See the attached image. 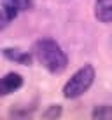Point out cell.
Returning <instances> with one entry per match:
<instances>
[{"mask_svg": "<svg viewBox=\"0 0 112 120\" xmlns=\"http://www.w3.org/2000/svg\"><path fill=\"white\" fill-rule=\"evenodd\" d=\"M33 56L51 73H61L68 66V57L63 49L51 38H40L33 45Z\"/></svg>", "mask_w": 112, "mask_h": 120, "instance_id": "obj_1", "label": "cell"}, {"mask_svg": "<svg viewBox=\"0 0 112 120\" xmlns=\"http://www.w3.org/2000/svg\"><path fill=\"white\" fill-rule=\"evenodd\" d=\"M95 82V68L91 64H84L79 68L63 87V96L67 99H77L88 90Z\"/></svg>", "mask_w": 112, "mask_h": 120, "instance_id": "obj_2", "label": "cell"}, {"mask_svg": "<svg viewBox=\"0 0 112 120\" xmlns=\"http://www.w3.org/2000/svg\"><path fill=\"white\" fill-rule=\"evenodd\" d=\"M23 85V77L19 73H7L0 78V96H7V94L16 92L19 87Z\"/></svg>", "mask_w": 112, "mask_h": 120, "instance_id": "obj_3", "label": "cell"}, {"mask_svg": "<svg viewBox=\"0 0 112 120\" xmlns=\"http://www.w3.org/2000/svg\"><path fill=\"white\" fill-rule=\"evenodd\" d=\"M2 52L9 61H14V63H18V64L28 66V64H32V61H33V54H30V52H26V51H21V49L7 47V49H4Z\"/></svg>", "mask_w": 112, "mask_h": 120, "instance_id": "obj_4", "label": "cell"}, {"mask_svg": "<svg viewBox=\"0 0 112 120\" xmlns=\"http://www.w3.org/2000/svg\"><path fill=\"white\" fill-rule=\"evenodd\" d=\"M95 16L102 23H112V0H96Z\"/></svg>", "mask_w": 112, "mask_h": 120, "instance_id": "obj_5", "label": "cell"}, {"mask_svg": "<svg viewBox=\"0 0 112 120\" xmlns=\"http://www.w3.org/2000/svg\"><path fill=\"white\" fill-rule=\"evenodd\" d=\"M91 117L96 118V120H105V118H112V106L109 105H102V106H96L91 113Z\"/></svg>", "mask_w": 112, "mask_h": 120, "instance_id": "obj_6", "label": "cell"}, {"mask_svg": "<svg viewBox=\"0 0 112 120\" xmlns=\"http://www.w3.org/2000/svg\"><path fill=\"white\" fill-rule=\"evenodd\" d=\"M2 2V7H4V12H5L7 19L9 21H12V19L18 16V12L14 11V7H12V4H14V0H0Z\"/></svg>", "mask_w": 112, "mask_h": 120, "instance_id": "obj_7", "label": "cell"}, {"mask_svg": "<svg viewBox=\"0 0 112 120\" xmlns=\"http://www.w3.org/2000/svg\"><path fill=\"white\" fill-rule=\"evenodd\" d=\"M12 7H14V11L19 14V12H23V11H28V9L32 7V0H14Z\"/></svg>", "mask_w": 112, "mask_h": 120, "instance_id": "obj_8", "label": "cell"}, {"mask_svg": "<svg viewBox=\"0 0 112 120\" xmlns=\"http://www.w3.org/2000/svg\"><path fill=\"white\" fill-rule=\"evenodd\" d=\"M60 115H61V106L53 105L51 108H49V110L44 113V118H58Z\"/></svg>", "mask_w": 112, "mask_h": 120, "instance_id": "obj_9", "label": "cell"}, {"mask_svg": "<svg viewBox=\"0 0 112 120\" xmlns=\"http://www.w3.org/2000/svg\"><path fill=\"white\" fill-rule=\"evenodd\" d=\"M7 23H9V19H7L5 12H4V11H0V31H2L4 28L7 26Z\"/></svg>", "mask_w": 112, "mask_h": 120, "instance_id": "obj_10", "label": "cell"}]
</instances>
